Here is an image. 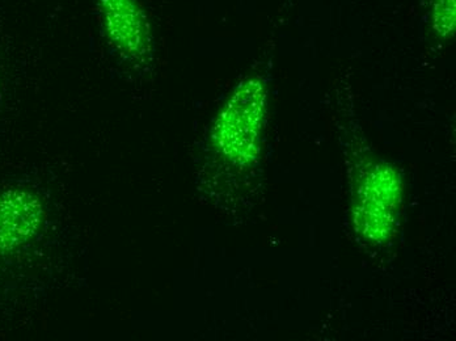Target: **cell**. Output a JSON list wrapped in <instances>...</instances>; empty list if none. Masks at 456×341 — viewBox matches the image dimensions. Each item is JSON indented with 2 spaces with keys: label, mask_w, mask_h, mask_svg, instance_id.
Here are the masks:
<instances>
[{
  "label": "cell",
  "mask_w": 456,
  "mask_h": 341,
  "mask_svg": "<svg viewBox=\"0 0 456 341\" xmlns=\"http://www.w3.org/2000/svg\"><path fill=\"white\" fill-rule=\"evenodd\" d=\"M266 95L265 80L258 75H249L233 88L206 135V150L216 165L240 171L257 158Z\"/></svg>",
  "instance_id": "cell-1"
},
{
  "label": "cell",
  "mask_w": 456,
  "mask_h": 341,
  "mask_svg": "<svg viewBox=\"0 0 456 341\" xmlns=\"http://www.w3.org/2000/svg\"><path fill=\"white\" fill-rule=\"evenodd\" d=\"M100 36L122 73L146 77L155 63L154 28L142 0H94Z\"/></svg>",
  "instance_id": "cell-2"
},
{
  "label": "cell",
  "mask_w": 456,
  "mask_h": 341,
  "mask_svg": "<svg viewBox=\"0 0 456 341\" xmlns=\"http://www.w3.org/2000/svg\"><path fill=\"white\" fill-rule=\"evenodd\" d=\"M47 220L45 201L27 188L0 192V255L11 254L33 242Z\"/></svg>",
  "instance_id": "cell-3"
},
{
  "label": "cell",
  "mask_w": 456,
  "mask_h": 341,
  "mask_svg": "<svg viewBox=\"0 0 456 341\" xmlns=\"http://www.w3.org/2000/svg\"><path fill=\"white\" fill-rule=\"evenodd\" d=\"M455 0H433V28L442 37H450L455 32Z\"/></svg>",
  "instance_id": "cell-4"
},
{
  "label": "cell",
  "mask_w": 456,
  "mask_h": 341,
  "mask_svg": "<svg viewBox=\"0 0 456 341\" xmlns=\"http://www.w3.org/2000/svg\"><path fill=\"white\" fill-rule=\"evenodd\" d=\"M3 21H4V18H3L2 11H0V37H2L3 33Z\"/></svg>",
  "instance_id": "cell-5"
}]
</instances>
